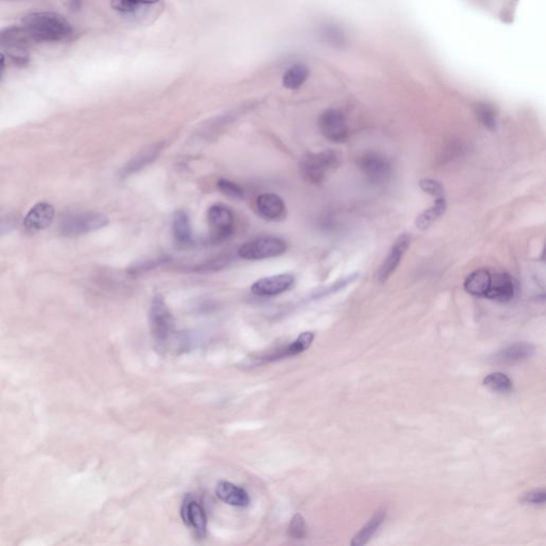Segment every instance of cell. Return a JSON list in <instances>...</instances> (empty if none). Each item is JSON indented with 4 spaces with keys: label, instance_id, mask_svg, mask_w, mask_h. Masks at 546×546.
Here are the masks:
<instances>
[{
    "label": "cell",
    "instance_id": "cell-23",
    "mask_svg": "<svg viewBox=\"0 0 546 546\" xmlns=\"http://www.w3.org/2000/svg\"><path fill=\"white\" fill-rule=\"evenodd\" d=\"M309 68L302 63L290 66L283 76V85L286 89L296 90L304 85L309 78Z\"/></svg>",
    "mask_w": 546,
    "mask_h": 546
},
{
    "label": "cell",
    "instance_id": "cell-24",
    "mask_svg": "<svg viewBox=\"0 0 546 546\" xmlns=\"http://www.w3.org/2000/svg\"><path fill=\"white\" fill-rule=\"evenodd\" d=\"M483 385L493 392L501 394L510 392L513 388V383L510 378L503 373H493L486 375L483 379Z\"/></svg>",
    "mask_w": 546,
    "mask_h": 546
},
{
    "label": "cell",
    "instance_id": "cell-32",
    "mask_svg": "<svg viewBox=\"0 0 546 546\" xmlns=\"http://www.w3.org/2000/svg\"><path fill=\"white\" fill-rule=\"evenodd\" d=\"M4 68H6V58H4V53H0V81L4 77Z\"/></svg>",
    "mask_w": 546,
    "mask_h": 546
},
{
    "label": "cell",
    "instance_id": "cell-3",
    "mask_svg": "<svg viewBox=\"0 0 546 546\" xmlns=\"http://www.w3.org/2000/svg\"><path fill=\"white\" fill-rule=\"evenodd\" d=\"M341 155L332 149L305 155L299 164L301 176L307 183L318 185L326 179L328 172L338 168Z\"/></svg>",
    "mask_w": 546,
    "mask_h": 546
},
{
    "label": "cell",
    "instance_id": "cell-4",
    "mask_svg": "<svg viewBox=\"0 0 546 546\" xmlns=\"http://www.w3.org/2000/svg\"><path fill=\"white\" fill-rule=\"evenodd\" d=\"M287 243L275 236H262L243 243L238 250V256L242 259L262 260L277 257L285 253Z\"/></svg>",
    "mask_w": 546,
    "mask_h": 546
},
{
    "label": "cell",
    "instance_id": "cell-27",
    "mask_svg": "<svg viewBox=\"0 0 546 546\" xmlns=\"http://www.w3.org/2000/svg\"><path fill=\"white\" fill-rule=\"evenodd\" d=\"M288 533L292 539L301 540L306 537V524H305L304 518L300 513L294 514L292 516L289 527H288Z\"/></svg>",
    "mask_w": 546,
    "mask_h": 546
},
{
    "label": "cell",
    "instance_id": "cell-19",
    "mask_svg": "<svg viewBox=\"0 0 546 546\" xmlns=\"http://www.w3.org/2000/svg\"><path fill=\"white\" fill-rule=\"evenodd\" d=\"M492 273L486 269L473 271L465 279L464 289L473 296L486 298L492 281Z\"/></svg>",
    "mask_w": 546,
    "mask_h": 546
},
{
    "label": "cell",
    "instance_id": "cell-6",
    "mask_svg": "<svg viewBox=\"0 0 546 546\" xmlns=\"http://www.w3.org/2000/svg\"><path fill=\"white\" fill-rule=\"evenodd\" d=\"M207 219L211 228V240L213 242L225 240L234 232V213L224 205H213L208 209Z\"/></svg>",
    "mask_w": 546,
    "mask_h": 546
},
{
    "label": "cell",
    "instance_id": "cell-20",
    "mask_svg": "<svg viewBox=\"0 0 546 546\" xmlns=\"http://www.w3.org/2000/svg\"><path fill=\"white\" fill-rule=\"evenodd\" d=\"M386 518V510L381 508L377 510L371 516L370 520L362 527L360 531L354 535L351 544L353 546H362L366 544L371 539L375 531L381 526Z\"/></svg>",
    "mask_w": 546,
    "mask_h": 546
},
{
    "label": "cell",
    "instance_id": "cell-5",
    "mask_svg": "<svg viewBox=\"0 0 546 546\" xmlns=\"http://www.w3.org/2000/svg\"><path fill=\"white\" fill-rule=\"evenodd\" d=\"M109 223L108 218L102 213H75L68 215L60 225V232L64 236H78L87 234L105 228Z\"/></svg>",
    "mask_w": 546,
    "mask_h": 546
},
{
    "label": "cell",
    "instance_id": "cell-11",
    "mask_svg": "<svg viewBox=\"0 0 546 546\" xmlns=\"http://www.w3.org/2000/svg\"><path fill=\"white\" fill-rule=\"evenodd\" d=\"M411 245V236L407 234H402L397 238L388 253L387 257L384 260L382 266L378 271L377 277L380 282H385L390 279V275L396 271L402 259L405 252L409 249Z\"/></svg>",
    "mask_w": 546,
    "mask_h": 546
},
{
    "label": "cell",
    "instance_id": "cell-16",
    "mask_svg": "<svg viewBox=\"0 0 546 546\" xmlns=\"http://www.w3.org/2000/svg\"><path fill=\"white\" fill-rule=\"evenodd\" d=\"M256 207L258 213L269 221H277L285 215V203L277 194H262L256 200Z\"/></svg>",
    "mask_w": 546,
    "mask_h": 546
},
{
    "label": "cell",
    "instance_id": "cell-28",
    "mask_svg": "<svg viewBox=\"0 0 546 546\" xmlns=\"http://www.w3.org/2000/svg\"><path fill=\"white\" fill-rule=\"evenodd\" d=\"M217 186L222 193L230 196V198H236V200H241V198H245V190L236 183L221 178L218 181Z\"/></svg>",
    "mask_w": 546,
    "mask_h": 546
},
{
    "label": "cell",
    "instance_id": "cell-14",
    "mask_svg": "<svg viewBox=\"0 0 546 546\" xmlns=\"http://www.w3.org/2000/svg\"><path fill=\"white\" fill-rule=\"evenodd\" d=\"M215 495L220 500L232 507L245 508L251 503L249 494L245 488L225 480L218 482Z\"/></svg>",
    "mask_w": 546,
    "mask_h": 546
},
{
    "label": "cell",
    "instance_id": "cell-33",
    "mask_svg": "<svg viewBox=\"0 0 546 546\" xmlns=\"http://www.w3.org/2000/svg\"><path fill=\"white\" fill-rule=\"evenodd\" d=\"M81 4H82V0H70V6L72 8V10H79Z\"/></svg>",
    "mask_w": 546,
    "mask_h": 546
},
{
    "label": "cell",
    "instance_id": "cell-30",
    "mask_svg": "<svg viewBox=\"0 0 546 546\" xmlns=\"http://www.w3.org/2000/svg\"><path fill=\"white\" fill-rule=\"evenodd\" d=\"M8 55L18 66H26L29 62V53L21 45L8 46Z\"/></svg>",
    "mask_w": 546,
    "mask_h": 546
},
{
    "label": "cell",
    "instance_id": "cell-21",
    "mask_svg": "<svg viewBox=\"0 0 546 546\" xmlns=\"http://www.w3.org/2000/svg\"><path fill=\"white\" fill-rule=\"evenodd\" d=\"M161 149L162 143L151 145L149 149H145L142 153L136 156L134 159L130 160L129 164L124 168L123 174H132V173L142 170L147 164H151V161H154L157 158L158 154L161 151Z\"/></svg>",
    "mask_w": 546,
    "mask_h": 546
},
{
    "label": "cell",
    "instance_id": "cell-12",
    "mask_svg": "<svg viewBox=\"0 0 546 546\" xmlns=\"http://www.w3.org/2000/svg\"><path fill=\"white\" fill-rule=\"evenodd\" d=\"M314 337H315V335H314L313 332L302 333L291 343L283 346V347L279 348L275 351L266 354V355L262 356V358H255V364H264V363H270L273 362V360H281V358L298 355V354L302 353V352H304L305 350L311 347V343H313Z\"/></svg>",
    "mask_w": 546,
    "mask_h": 546
},
{
    "label": "cell",
    "instance_id": "cell-29",
    "mask_svg": "<svg viewBox=\"0 0 546 546\" xmlns=\"http://www.w3.org/2000/svg\"><path fill=\"white\" fill-rule=\"evenodd\" d=\"M419 186L422 191L434 196L435 198H445V189H444L443 185L435 179H422L419 181Z\"/></svg>",
    "mask_w": 546,
    "mask_h": 546
},
{
    "label": "cell",
    "instance_id": "cell-7",
    "mask_svg": "<svg viewBox=\"0 0 546 546\" xmlns=\"http://www.w3.org/2000/svg\"><path fill=\"white\" fill-rule=\"evenodd\" d=\"M181 516L183 522L193 531L196 537L203 539L206 535V512L202 503L191 494L186 495L183 498L181 508Z\"/></svg>",
    "mask_w": 546,
    "mask_h": 546
},
{
    "label": "cell",
    "instance_id": "cell-10",
    "mask_svg": "<svg viewBox=\"0 0 546 546\" xmlns=\"http://www.w3.org/2000/svg\"><path fill=\"white\" fill-rule=\"evenodd\" d=\"M294 283L291 274H277L258 279L252 285L251 291L256 296H274L287 291Z\"/></svg>",
    "mask_w": 546,
    "mask_h": 546
},
{
    "label": "cell",
    "instance_id": "cell-31",
    "mask_svg": "<svg viewBox=\"0 0 546 546\" xmlns=\"http://www.w3.org/2000/svg\"><path fill=\"white\" fill-rule=\"evenodd\" d=\"M520 500L523 503H531V505H543L546 500V493L543 488L541 490H533L523 495Z\"/></svg>",
    "mask_w": 546,
    "mask_h": 546
},
{
    "label": "cell",
    "instance_id": "cell-2",
    "mask_svg": "<svg viewBox=\"0 0 546 546\" xmlns=\"http://www.w3.org/2000/svg\"><path fill=\"white\" fill-rule=\"evenodd\" d=\"M149 328L157 349L168 350L174 347L175 322L161 294H156L149 309Z\"/></svg>",
    "mask_w": 546,
    "mask_h": 546
},
{
    "label": "cell",
    "instance_id": "cell-15",
    "mask_svg": "<svg viewBox=\"0 0 546 546\" xmlns=\"http://www.w3.org/2000/svg\"><path fill=\"white\" fill-rule=\"evenodd\" d=\"M515 285L513 279L507 273H492L490 289L486 298L497 302H509L514 296Z\"/></svg>",
    "mask_w": 546,
    "mask_h": 546
},
{
    "label": "cell",
    "instance_id": "cell-22",
    "mask_svg": "<svg viewBox=\"0 0 546 546\" xmlns=\"http://www.w3.org/2000/svg\"><path fill=\"white\" fill-rule=\"evenodd\" d=\"M446 207L447 205H446L445 198H437L432 207L424 210L422 215H418L417 220H416V226H417L418 230H428L439 217L444 215Z\"/></svg>",
    "mask_w": 546,
    "mask_h": 546
},
{
    "label": "cell",
    "instance_id": "cell-8",
    "mask_svg": "<svg viewBox=\"0 0 546 546\" xmlns=\"http://www.w3.org/2000/svg\"><path fill=\"white\" fill-rule=\"evenodd\" d=\"M321 134L335 143L346 142L349 138V128L345 115L338 109H328L319 117Z\"/></svg>",
    "mask_w": 546,
    "mask_h": 546
},
{
    "label": "cell",
    "instance_id": "cell-1",
    "mask_svg": "<svg viewBox=\"0 0 546 546\" xmlns=\"http://www.w3.org/2000/svg\"><path fill=\"white\" fill-rule=\"evenodd\" d=\"M23 31L36 42H60L72 33L70 23L61 15L53 12H36L23 18Z\"/></svg>",
    "mask_w": 546,
    "mask_h": 546
},
{
    "label": "cell",
    "instance_id": "cell-13",
    "mask_svg": "<svg viewBox=\"0 0 546 546\" xmlns=\"http://www.w3.org/2000/svg\"><path fill=\"white\" fill-rule=\"evenodd\" d=\"M53 218H55V208L53 205L46 202L38 203L26 215L23 225L29 232H38L48 228Z\"/></svg>",
    "mask_w": 546,
    "mask_h": 546
},
{
    "label": "cell",
    "instance_id": "cell-17",
    "mask_svg": "<svg viewBox=\"0 0 546 546\" xmlns=\"http://www.w3.org/2000/svg\"><path fill=\"white\" fill-rule=\"evenodd\" d=\"M172 234L175 245L181 249H187L193 245L189 217L183 210H177L173 215Z\"/></svg>",
    "mask_w": 546,
    "mask_h": 546
},
{
    "label": "cell",
    "instance_id": "cell-26",
    "mask_svg": "<svg viewBox=\"0 0 546 546\" xmlns=\"http://www.w3.org/2000/svg\"><path fill=\"white\" fill-rule=\"evenodd\" d=\"M158 1L159 0H111V6L124 14H132V13H136L142 6H151L157 4Z\"/></svg>",
    "mask_w": 546,
    "mask_h": 546
},
{
    "label": "cell",
    "instance_id": "cell-9",
    "mask_svg": "<svg viewBox=\"0 0 546 546\" xmlns=\"http://www.w3.org/2000/svg\"><path fill=\"white\" fill-rule=\"evenodd\" d=\"M358 168L373 183L385 181L390 174V160L377 151H367L358 158Z\"/></svg>",
    "mask_w": 546,
    "mask_h": 546
},
{
    "label": "cell",
    "instance_id": "cell-25",
    "mask_svg": "<svg viewBox=\"0 0 546 546\" xmlns=\"http://www.w3.org/2000/svg\"><path fill=\"white\" fill-rule=\"evenodd\" d=\"M476 115L480 123L488 130H495L497 127V113L488 104H478L475 108Z\"/></svg>",
    "mask_w": 546,
    "mask_h": 546
},
{
    "label": "cell",
    "instance_id": "cell-18",
    "mask_svg": "<svg viewBox=\"0 0 546 546\" xmlns=\"http://www.w3.org/2000/svg\"><path fill=\"white\" fill-rule=\"evenodd\" d=\"M535 353V347L528 343H516L508 346L495 354V363L498 364H515L531 358Z\"/></svg>",
    "mask_w": 546,
    "mask_h": 546
}]
</instances>
